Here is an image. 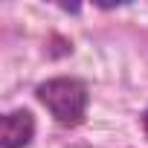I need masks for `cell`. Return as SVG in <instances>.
<instances>
[{
  "instance_id": "6da1fadb",
  "label": "cell",
  "mask_w": 148,
  "mask_h": 148,
  "mask_svg": "<svg viewBox=\"0 0 148 148\" xmlns=\"http://www.w3.org/2000/svg\"><path fill=\"white\" fill-rule=\"evenodd\" d=\"M38 102L52 113V119L61 128H79L87 119V105H90V90L82 79L73 76H58L47 79L35 87Z\"/></svg>"
},
{
  "instance_id": "3957f363",
  "label": "cell",
  "mask_w": 148,
  "mask_h": 148,
  "mask_svg": "<svg viewBox=\"0 0 148 148\" xmlns=\"http://www.w3.org/2000/svg\"><path fill=\"white\" fill-rule=\"evenodd\" d=\"M142 131H145V136H148V110L142 113Z\"/></svg>"
},
{
  "instance_id": "7a4b0ae2",
  "label": "cell",
  "mask_w": 148,
  "mask_h": 148,
  "mask_svg": "<svg viewBox=\"0 0 148 148\" xmlns=\"http://www.w3.org/2000/svg\"><path fill=\"white\" fill-rule=\"evenodd\" d=\"M35 136V116L26 108L9 110L0 119V145L3 148H26Z\"/></svg>"
}]
</instances>
